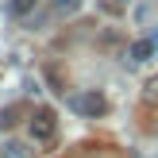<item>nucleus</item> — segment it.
Returning <instances> with one entry per match:
<instances>
[{
    "mask_svg": "<svg viewBox=\"0 0 158 158\" xmlns=\"http://www.w3.org/2000/svg\"><path fill=\"white\" fill-rule=\"evenodd\" d=\"M73 112L85 116V120H100V116L108 112V100H104V93L89 89V93H81V97H73Z\"/></svg>",
    "mask_w": 158,
    "mask_h": 158,
    "instance_id": "nucleus-1",
    "label": "nucleus"
},
{
    "mask_svg": "<svg viewBox=\"0 0 158 158\" xmlns=\"http://www.w3.org/2000/svg\"><path fill=\"white\" fill-rule=\"evenodd\" d=\"M27 127H31V139L46 143V139L54 135V112H50V108H39V112L31 116V123H27Z\"/></svg>",
    "mask_w": 158,
    "mask_h": 158,
    "instance_id": "nucleus-2",
    "label": "nucleus"
},
{
    "mask_svg": "<svg viewBox=\"0 0 158 158\" xmlns=\"http://www.w3.org/2000/svg\"><path fill=\"white\" fill-rule=\"evenodd\" d=\"M151 54H154V35L139 39V43L131 46V58H135V62H147V58H151Z\"/></svg>",
    "mask_w": 158,
    "mask_h": 158,
    "instance_id": "nucleus-3",
    "label": "nucleus"
},
{
    "mask_svg": "<svg viewBox=\"0 0 158 158\" xmlns=\"http://www.w3.org/2000/svg\"><path fill=\"white\" fill-rule=\"evenodd\" d=\"M143 104H147V108H158V73L143 85Z\"/></svg>",
    "mask_w": 158,
    "mask_h": 158,
    "instance_id": "nucleus-4",
    "label": "nucleus"
},
{
    "mask_svg": "<svg viewBox=\"0 0 158 158\" xmlns=\"http://www.w3.org/2000/svg\"><path fill=\"white\" fill-rule=\"evenodd\" d=\"M81 8V0H50V12L54 15H73Z\"/></svg>",
    "mask_w": 158,
    "mask_h": 158,
    "instance_id": "nucleus-5",
    "label": "nucleus"
},
{
    "mask_svg": "<svg viewBox=\"0 0 158 158\" xmlns=\"http://www.w3.org/2000/svg\"><path fill=\"white\" fill-rule=\"evenodd\" d=\"M0 158H31V151H27L23 143H12V147H4V154H0Z\"/></svg>",
    "mask_w": 158,
    "mask_h": 158,
    "instance_id": "nucleus-6",
    "label": "nucleus"
},
{
    "mask_svg": "<svg viewBox=\"0 0 158 158\" xmlns=\"http://www.w3.org/2000/svg\"><path fill=\"white\" fill-rule=\"evenodd\" d=\"M46 81L54 85V93H66V77H62V69H46Z\"/></svg>",
    "mask_w": 158,
    "mask_h": 158,
    "instance_id": "nucleus-7",
    "label": "nucleus"
},
{
    "mask_svg": "<svg viewBox=\"0 0 158 158\" xmlns=\"http://www.w3.org/2000/svg\"><path fill=\"white\" fill-rule=\"evenodd\" d=\"M15 116L19 108H0V127H15Z\"/></svg>",
    "mask_w": 158,
    "mask_h": 158,
    "instance_id": "nucleus-8",
    "label": "nucleus"
},
{
    "mask_svg": "<svg viewBox=\"0 0 158 158\" xmlns=\"http://www.w3.org/2000/svg\"><path fill=\"white\" fill-rule=\"evenodd\" d=\"M31 8H35V0H12V12L15 15H27Z\"/></svg>",
    "mask_w": 158,
    "mask_h": 158,
    "instance_id": "nucleus-9",
    "label": "nucleus"
}]
</instances>
